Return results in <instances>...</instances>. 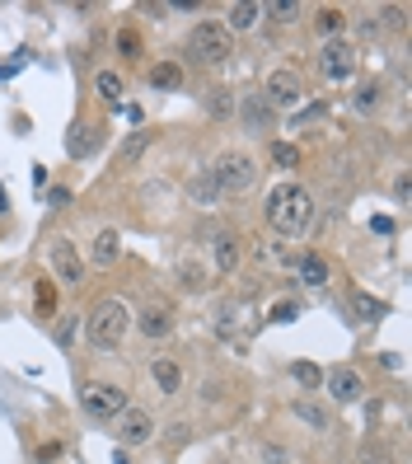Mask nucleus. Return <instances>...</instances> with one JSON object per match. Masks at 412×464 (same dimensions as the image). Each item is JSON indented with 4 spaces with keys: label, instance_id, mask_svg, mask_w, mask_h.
<instances>
[{
    "label": "nucleus",
    "instance_id": "nucleus-25",
    "mask_svg": "<svg viewBox=\"0 0 412 464\" xmlns=\"http://www.w3.org/2000/svg\"><path fill=\"white\" fill-rule=\"evenodd\" d=\"M94 150V127H75L71 136H66V155H75V160H85Z\"/></svg>",
    "mask_w": 412,
    "mask_h": 464
},
{
    "label": "nucleus",
    "instance_id": "nucleus-22",
    "mask_svg": "<svg viewBox=\"0 0 412 464\" xmlns=\"http://www.w3.org/2000/svg\"><path fill=\"white\" fill-rule=\"evenodd\" d=\"M150 141H155V131H131L127 141H122V150H118V160H122V165H136V160L146 155Z\"/></svg>",
    "mask_w": 412,
    "mask_h": 464
},
{
    "label": "nucleus",
    "instance_id": "nucleus-32",
    "mask_svg": "<svg viewBox=\"0 0 412 464\" xmlns=\"http://www.w3.org/2000/svg\"><path fill=\"white\" fill-rule=\"evenodd\" d=\"M118 52H122L127 62H136V57H141V34H136V29H122V34H118Z\"/></svg>",
    "mask_w": 412,
    "mask_h": 464
},
{
    "label": "nucleus",
    "instance_id": "nucleus-15",
    "mask_svg": "<svg viewBox=\"0 0 412 464\" xmlns=\"http://www.w3.org/2000/svg\"><path fill=\"white\" fill-rule=\"evenodd\" d=\"M351 310H356L361 324H379L384 314H389V305H384L379 295H370V291H351Z\"/></svg>",
    "mask_w": 412,
    "mask_h": 464
},
{
    "label": "nucleus",
    "instance_id": "nucleus-4",
    "mask_svg": "<svg viewBox=\"0 0 412 464\" xmlns=\"http://www.w3.org/2000/svg\"><path fill=\"white\" fill-rule=\"evenodd\" d=\"M187 52L202 66H225L230 62V29H225L221 19H202L197 29L187 34Z\"/></svg>",
    "mask_w": 412,
    "mask_h": 464
},
{
    "label": "nucleus",
    "instance_id": "nucleus-10",
    "mask_svg": "<svg viewBox=\"0 0 412 464\" xmlns=\"http://www.w3.org/2000/svg\"><path fill=\"white\" fill-rule=\"evenodd\" d=\"M323 385H328V394H333L338 403H356V399L366 394V380L356 375L351 366H338V371H328V375H323Z\"/></svg>",
    "mask_w": 412,
    "mask_h": 464
},
{
    "label": "nucleus",
    "instance_id": "nucleus-2",
    "mask_svg": "<svg viewBox=\"0 0 412 464\" xmlns=\"http://www.w3.org/2000/svg\"><path fill=\"white\" fill-rule=\"evenodd\" d=\"M127 329H131V310L122 305V300H99L94 314H90V343L113 352V347H122Z\"/></svg>",
    "mask_w": 412,
    "mask_h": 464
},
{
    "label": "nucleus",
    "instance_id": "nucleus-16",
    "mask_svg": "<svg viewBox=\"0 0 412 464\" xmlns=\"http://www.w3.org/2000/svg\"><path fill=\"white\" fill-rule=\"evenodd\" d=\"M295 272H300V282H305V286H328V258L323 254H305L295 263Z\"/></svg>",
    "mask_w": 412,
    "mask_h": 464
},
{
    "label": "nucleus",
    "instance_id": "nucleus-28",
    "mask_svg": "<svg viewBox=\"0 0 412 464\" xmlns=\"http://www.w3.org/2000/svg\"><path fill=\"white\" fill-rule=\"evenodd\" d=\"M267 155H272V165H282V169H295V165H300V150H295L291 141H272Z\"/></svg>",
    "mask_w": 412,
    "mask_h": 464
},
{
    "label": "nucleus",
    "instance_id": "nucleus-12",
    "mask_svg": "<svg viewBox=\"0 0 412 464\" xmlns=\"http://www.w3.org/2000/svg\"><path fill=\"white\" fill-rule=\"evenodd\" d=\"M187 198L197 202V207H221V188H216V179H211V169H202V174H192L187 179Z\"/></svg>",
    "mask_w": 412,
    "mask_h": 464
},
{
    "label": "nucleus",
    "instance_id": "nucleus-26",
    "mask_svg": "<svg viewBox=\"0 0 412 464\" xmlns=\"http://www.w3.org/2000/svg\"><path fill=\"white\" fill-rule=\"evenodd\" d=\"M34 300H38V314H43V319H52V314H57V286H52L47 277H38V286H34Z\"/></svg>",
    "mask_w": 412,
    "mask_h": 464
},
{
    "label": "nucleus",
    "instance_id": "nucleus-1",
    "mask_svg": "<svg viewBox=\"0 0 412 464\" xmlns=\"http://www.w3.org/2000/svg\"><path fill=\"white\" fill-rule=\"evenodd\" d=\"M263 216H267V226L277 230V235H305L314 226V198L300 183H277L267 193Z\"/></svg>",
    "mask_w": 412,
    "mask_h": 464
},
{
    "label": "nucleus",
    "instance_id": "nucleus-9",
    "mask_svg": "<svg viewBox=\"0 0 412 464\" xmlns=\"http://www.w3.org/2000/svg\"><path fill=\"white\" fill-rule=\"evenodd\" d=\"M52 272H57L66 286H80V277H85V263H80L71 239H52Z\"/></svg>",
    "mask_w": 412,
    "mask_h": 464
},
{
    "label": "nucleus",
    "instance_id": "nucleus-17",
    "mask_svg": "<svg viewBox=\"0 0 412 464\" xmlns=\"http://www.w3.org/2000/svg\"><path fill=\"white\" fill-rule=\"evenodd\" d=\"M118 254H122L118 230H99V239H94V263H99V267H113V263H118Z\"/></svg>",
    "mask_w": 412,
    "mask_h": 464
},
{
    "label": "nucleus",
    "instance_id": "nucleus-21",
    "mask_svg": "<svg viewBox=\"0 0 412 464\" xmlns=\"http://www.w3.org/2000/svg\"><path fill=\"white\" fill-rule=\"evenodd\" d=\"M314 29H319V34H323L328 43H333V38H338V34L347 29V14L328 5V10H319V14H314Z\"/></svg>",
    "mask_w": 412,
    "mask_h": 464
},
{
    "label": "nucleus",
    "instance_id": "nucleus-5",
    "mask_svg": "<svg viewBox=\"0 0 412 464\" xmlns=\"http://www.w3.org/2000/svg\"><path fill=\"white\" fill-rule=\"evenodd\" d=\"M356 66H361V52H356L351 43H342V38L323 43V52H319V75L328 80V85H347V80H356Z\"/></svg>",
    "mask_w": 412,
    "mask_h": 464
},
{
    "label": "nucleus",
    "instance_id": "nucleus-6",
    "mask_svg": "<svg viewBox=\"0 0 412 464\" xmlns=\"http://www.w3.org/2000/svg\"><path fill=\"white\" fill-rule=\"evenodd\" d=\"M80 408H85L90 422H118L131 403H127V390H118V385H85Z\"/></svg>",
    "mask_w": 412,
    "mask_h": 464
},
{
    "label": "nucleus",
    "instance_id": "nucleus-18",
    "mask_svg": "<svg viewBox=\"0 0 412 464\" xmlns=\"http://www.w3.org/2000/svg\"><path fill=\"white\" fill-rule=\"evenodd\" d=\"M94 90L103 94V103H113V108H118L122 94H127V85H122V75H118V71H99V75H94Z\"/></svg>",
    "mask_w": 412,
    "mask_h": 464
},
{
    "label": "nucleus",
    "instance_id": "nucleus-19",
    "mask_svg": "<svg viewBox=\"0 0 412 464\" xmlns=\"http://www.w3.org/2000/svg\"><path fill=\"white\" fill-rule=\"evenodd\" d=\"M267 118H272V103H267L263 94H249V99H244V127H249V131H263Z\"/></svg>",
    "mask_w": 412,
    "mask_h": 464
},
{
    "label": "nucleus",
    "instance_id": "nucleus-11",
    "mask_svg": "<svg viewBox=\"0 0 412 464\" xmlns=\"http://www.w3.org/2000/svg\"><path fill=\"white\" fill-rule=\"evenodd\" d=\"M136 329H141L146 338H169V334H174V305L150 300V305L141 310V319H136Z\"/></svg>",
    "mask_w": 412,
    "mask_h": 464
},
{
    "label": "nucleus",
    "instance_id": "nucleus-30",
    "mask_svg": "<svg viewBox=\"0 0 412 464\" xmlns=\"http://www.w3.org/2000/svg\"><path fill=\"white\" fill-rule=\"evenodd\" d=\"M178 282H183L187 291H202V286H206V272H202L197 263H178Z\"/></svg>",
    "mask_w": 412,
    "mask_h": 464
},
{
    "label": "nucleus",
    "instance_id": "nucleus-35",
    "mask_svg": "<svg viewBox=\"0 0 412 464\" xmlns=\"http://www.w3.org/2000/svg\"><path fill=\"white\" fill-rule=\"evenodd\" d=\"M394 198H398V202H407V174H398V179H394Z\"/></svg>",
    "mask_w": 412,
    "mask_h": 464
},
{
    "label": "nucleus",
    "instance_id": "nucleus-37",
    "mask_svg": "<svg viewBox=\"0 0 412 464\" xmlns=\"http://www.w3.org/2000/svg\"><path fill=\"white\" fill-rule=\"evenodd\" d=\"M10 207V193H5V188H0V211H5Z\"/></svg>",
    "mask_w": 412,
    "mask_h": 464
},
{
    "label": "nucleus",
    "instance_id": "nucleus-8",
    "mask_svg": "<svg viewBox=\"0 0 412 464\" xmlns=\"http://www.w3.org/2000/svg\"><path fill=\"white\" fill-rule=\"evenodd\" d=\"M263 99H267V103H277V108H295L300 99H305V85H300V75H295V71H272Z\"/></svg>",
    "mask_w": 412,
    "mask_h": 464
},
{
    "label": "nucleus",
    "instance_id": "nucleus-24",
    "mask_svg": "<svg viewBox=\"0 0 412 464\" xmlns=\"http://www.w3.org/2000/svg\"><path fill=\"white\" fill-rule=\"evenodd\" d=\"M291 413H295L300 422H305V427H314V431H328V413H323L319 403H310V399H300V403L291 408Z\"/></svg>",
    "mask_w": 412,
    "mask_h": 464
},
{
    "label": "nucleus",
    "instance_id": "nucleus-31",
    "mask_svg": "<svg viewBox=\"0 0 412 464\" xmlns=\"http://www.w3.org/2000/svg\"><path fill=\"white\" fill-rule=\"evenodd\" d=\"M291 375H295V380H300V385H305V390L323 385V371H319V366H310V362H295V366H291Z\"/></svg>",
    "mask_w": 412,
    "mask_h": 464
},
{
    "label": "nucleus",
    "instance_id": "nucleus-3",
    "mask_svg": "<svg viewBox=\"0 0 412 464\" xmlns=\"http://www.w3.org/2000/svg\"><path fill=\"white\" fill-rule=\"evenodd\" d=\"M211 179H216V188H221V198H239L258 183V165H254V155H244V150H225L221 160H216Z\"/></svg>",
    "mask_w": 412,
    "mask_h": 464
},
{
    "label": "nucleus",
    "instance_id": "nucleus-13",
    "mask_svg": "<svg viewBox=\"0 0 412 464\" xmlns=\"http://www.w3.org/2000/svg\"><path fill=\"white\" fill-rule=\"evenodd\" d=\"M211 254H216V267L221 272H235L239 267V235L235 230H221L211 239Z\"/></svg>",
    "mask_w": 412,
    "mask_h": 464
},
{
    "label": "nucleus",
    "instance_id": "nucleus-36",
    "mask_svg": "<svg viewBox=\"0 0 412 464\" xmlns=\"http://www.w3.org/2000/svg\"><path fill=\"white\" fill-rule=\"evenodd\" d=\"M71 338H75V324H62V329H57V343H62V347H66V343H71Z\"/></svg>",
    "mask_w": 412,
    "mask_h": 464
},
{
    "label": "nucleus",
    "instance_id": "nucleus-20",
    "mask_svg": "<svg viewBox=\"0 0 412 464\" xmlns=\"http://www.w3.org/2000/svg\"><path fill=\"white\" fill-rule=\"evenodd\" d=\"M258 14H263V5L239 0V5H230V24H225V29H230V34H244V29H254V24H258Z\"/></svg>",
    "mask_w": 412,
    "mask_h": 464
},
{
    "label": "nucleus",
    "instance_id": "nucleus-34",
    "mask_svg": "<svg viewBox=\"0 0 412 464\" xmlns=\"http://www.w3.org/2000/svg\"><path fill=\"white\" fill-rule=\"evenodd\" d=\"M370 230H375V235H394V221H389V216H375Z\"/></svg>",
    "mask_w": 412,
    "mask_h": 464
},
{
    "label": "nucleus",
    "instance_id": "nucleus-29",
    "mask_svg": "<svg viewBox=\"0 0 412 464\" xmlns=\"http://www.w3.org/2000/svg\"><path fill=\"white\" fill-rule=\"evenodd\" d=\"M300 14H305V5H295V0H277V5H267V19H277V24H295Z\"/></svg>",
    "mask_w": 412,
    "mask_h": 464
},
{
    "label": "nucleus",
    "instance_id": "nucleus-27",
    "mask_svg": "<svg viewBox=\"0 0 412 464\" xmlns=\"http://www.w3.org/2000/svg\"><path fill=\"white\" fill-rule=\"evenodd\" d=\"M384 103V90H379V80H370V85L356 90V113H375V108Z\"/></svg>",
    "mask_w": 412,
    "mask_h": 464
},
{
    "label": "nucleus",
    "instance_id": "nucleus-33",
    "mask_svg": "<svg viewBox=\"0 0 412 464\" xmlns=\"http://www.w3.org/2000/svg\"><path fill=\"white\" fill-rule=\"evenodd\" d=\"M272 319H277V324H291V319H295V305H291V300H282V305H272Z\"/></svg>",
    "mask_w": 412,
    "mask_h": 464
},
{
    "label": "nucleus",
    "instance_id": "nucleus-14",
    "mask_svg": "<svg viewBox=\"0 0 412 464\" xmlns=\"http://www.w3.org/2000/svg\"><path fill=\"white\" fill-rule=\"evenodd\" d=\"M150 375H155L159 394H178V390H183V371H178V362H174V357H155Z\"/></svg>",
    "mask_w": 412,
    "mask_h": 464
},
{
    "label": "nucleus",
    "instance_id": "nucleus-23",
    "mask_svg": "<svg viewBox=\"0 0 412 464\" xmlns=\"http://www.w3.org/2000/svg\"><path fill=\"white\" fill-rule=\"evenodd\" d=\"M150 85H155V90H183V71H178L174 62H159V66L150 71Z\"/></svg>",
    "mask_w": 412,
    "mask_h": 464
},
{
    "label": "nucleus",
    "instance_id": "nucleus-7",
    "mask_svg": "<svg viewBox=\"0 0 412 464\" xmlns=\"http://www.w3.org/2000/svg\"><path fill=\"white\" fill-rule=\"evenodd\" d=\"M155 436V418L146 413V408H127V413L118 418V446H146Z\"/></svg>",
    "mask_w": 412,
    "mask_h": 464
}]
</instances>
